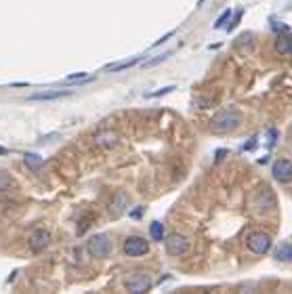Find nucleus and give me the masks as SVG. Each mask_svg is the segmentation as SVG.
<instances>
[{"label": "nucleus", "mask_w": 292, "mask_h": 294, "mask_svg": "<svg viewBox=\"0 0 292 294\" xmlns=\"http://www.w3.org/2000/svg\"><path fill=\"white\" fill-rule=\"evenodd\" d=\"M240 122H242V114L238 109H221L212 118V128L217 132H229V130L238 128Z\"/></svg>", "instance_id": "obj_1"}, {"label": "nucleus", "mask_w": 292, "mask_h": 294, "mask_svg": "<svg viewBox=\"0 0 292 294\" xmlns=\"http://www.w3.org/2000/svg\"><path fill=\"white\" fill-rule=\"evenodd\" d=\"M109 252H111V240H109V236L99 233V236L91 238V242H88V254H91L93 259H105Z\"/></svg>", "instance_id": "obj_2"}, {"label": "nucleus", "mask_w": 292, "mask_h": 294, "mask_svg": "<svg viewBox=\"0 0 292 294\" xmlns=\"http://www.w3.org/2000/svg\"><path fill=\"white\" fill-rule=\"evenodd\" d=\"M151 286H153V280H151L149 273H145V271L132 273V276H128V280H126V290H128V292H134V294L147 292Z\"/></svg>", "instance_id": "obj_3"}, {"label": "nucleus", "mask_w": 292, "mask_h": 294, "mask_svg": "<svg viewBox=\"0 0 292 294\" xmlns=\"http://www.w3.org/2000/svg\"><path fill=\"white\" fill-rule=\"evenodd\" d=\"M164 246H166V252L170 257H183L187 250H189V242L185 236L181 233H170L166 240H164Z\"/></svg>", "instance_id": "obj_4"}, {"label": "nucleus", "mask_w": 292, "mask_h": 294, "mask_svg": "<svg viewBox=\"0 0 292 294\" xmlns=\"http://www.w3.org/2000/svg\"><path fill=\"white\" fill-rule=\"evenodd\" d=\"M246 244H248V250L252 254H267L269 248H271V238H269L267 233H263V231H257L248 238Z\"/></svg>", "instance_id": "obj_5"}, {"label": "nucleus", "mask_w": 292, "mask_h": 294, "mask_svg": "<svg viewBox=\"0 0 292 294\" xmlns=\"http://www.w3.org/2000/svg\"><path fill=\"white\" fill-rule=\"evenodd\" d=\"M124 252H126L128 257H143V254L149 252V244H147L143 238H139V236L126 238V242H124Z\"/></svg>", "instance_id": "obj_6"}, {"label": "nucleus", "mask_w": 292, "mask_h": 294, "mask_svg": "<svg viewBox=\"0 0 292 294\" xmlns=\"http://www.w3.org/2000/svg\"><path fill=\"white\" fill-rule=\"evenodd\" d=\"M49 244H51V233L47 229H36L30 236V250L32 252H42Z\"/></svg>", "instance_id": "obj_7"}, {"label": "nucleus", "mask_w": 292, "mask_h": 294, "mask_svg": "<svg viewBox=\"0 0 292 294\" xmlns=\"http://www.w3.org/2000/svg\"><path fill=\"white\" fill-rule=\"evenodd\" d=\"M271 174L276 177V181H280V183H288V181H292V162L290 160H278V162H274Z\"/></svg>", "instance_id": "obj_8"}, {"label": "nucleus", "mask_w": 292, "mask_h": 294, "mask_svg": "<svg viewBox=\"0 0 292 294\" xmlns=\"http://www.w3.org/2000/svg\"><path fill=\"white\" fill-rule=\"evenodd\" d=\"M95 143L103 149H111L114 145H118V134L111 132V130H103V132H97L95 134Z\"/></svg>", "instance_id": "obj_9"}, {"label": "nucleus", "mask_w": 292, "mask_h": 294, "mask_svg": "<svg viewBox=\"0 0 292 294\" xmlns=\"http://www.w3.org/2000/svg\"><path fill=\"white\" fill-rule=\"evenodd\" d=\"M126 206H128V198H126V193H124V191H118L116 198L111 200V204H109V212L114 214V217H118V214H122V212L126 210Z\"/></svg>", "instance_id": "obj_10"}, {"label": "nucleus", "mask_w": 292, "mask_h": 294, "mask_svg": "<svg viewBox=\"0 0 292 294\" xmlns=\"http://www.w3.org/2000/svg\"><path fill=\"white\" fill-rule=\"evenodd\" d=\"M67 95H70V90H49V93H36L30 99L32 101H55V99H61Z\"/></svg>", "instance_id": "obj_11"}, {"label": "nucleus", "mask_w": 292, "mask_h": 294, "mask_svg": "<svg viewBox=\"0 0 292 294\" xmlns=\"http://www.w3.org/2000/svg\"><path fill=\"white\" fill-rule=\"evenodd\" d=\"M276 53L282 57L292 55V36H280L276 40Z\"/></svg>", "instance_id": "obj_12"}, {"label": "nucleus", "mask_w": 292, "mask_h": 294, "mask_svg": "<svg viewBox=\"0 0 292 294\" xmlns=\"http://www.w3.org/2000/svg\"><path fill=\"white\" fill-rule=\"evenodd\" d=\"M139 61H141V57H134L130 61H122V63H116V65H107L105 72H122V70H128V67H132V65H137Z\"/></svg>", "instance_id": "obj_13"}, {"label": "nucleus", "mask_w": 292, "mask_h": 294, "mask_svg": "<svg viewBox=\"0 0 292 294\" xmlns=\"http://www.w3.org/2000/svg\"><path fill=\"white\" fill-rule=\"evenodd\" d=\"M276 259H278V261H284V263L292 261V244H282L278 250H276Z\"/></svg>", "instance_id": "obj_14"}, {"label": "nucleus", "mask_w": 292, "mask_h": 294, "mask_svg": "<svg viewBox=\"0 0 292 294\" xmlns=\"http://www.w3.org/2000/svg\"><path fill=\"white\" fill-rule=\"evenodd\" d=\"M149 233H151V240H155V242H162L164 240V225L162 223H151V227H149Z\"/></svg>", "instance_id": "obj_15"}, {"label": "nucleus", "mask_w": 292, "mask_h": 294, "mask_svg": "<svg viewBox=\"0 0 292 294\" xmlns=\"http://www.w3.org/2000/svg\"><path fill=\"white\" fill-rule=\"evenodd\" d=\"M13 187H15V181L11 179V174L5 172V170H0V191H9Z\"/></svg>", "instance_id": "obj_16"}, {"label": "nucleus", "mask_w": 292, "mask_h": 294, "mask_svg": "<svg viewBox=\"0 0 292 294\" xmlns=\"http://www.w3.org/2000/svg\"><path fill=\"white\" fill-rule=\"evenodd\" d=\"M168 57H170L168 53H162V55H155L153 59L145 61V63H143V67H145V70H149V67H155V65H160V63H164V61H166Z\"/></svg>", "instance_id": "obj_17"}, {"label": "nucleus", "mask_w": 292, "mask_h": 294, "mask_svg": "<svg viewBox=\"0 0 292 294\" xmlns=\"http://www.w3.org/2000/svg\"><path fill=\"white\" fill-rule=\"evenodd\" d=\"M26 164H28L30 168H38V166L42 164V160H40V155H36V153H28V155H26Z\"/></svg>", "instance_id": "obj_18"}, {"label": "nucleus", "mask_w": 292, "mask_h": 294, "mask_svg": "<svg viewBox=\"0 0 292 294\" xmlns=\"http://www.w3.org/2000/svg\"><path fill=\"white\" fill-rule=\"evenodd\" d=\"M88 76L84 74V72H80V74H72V76H67L65 78V82H76V80H86Z\"/></svg>", "instance_id": "obj_19"}, {"label": "nucleus", "mask_w": 292, "mask_h": 294, "mask_svg": "<svg viewBox=\"0 0 292 294\" xmlns=\"http://www.w3.org/2000/svg\"><path fill=\"white\" fill-rule=\"evenodd\" d=\"M229 15H231V11H225V13H223V15H221V17L217 19V24H215V28H221V26H223V21H225V19H227Z\"/></svg>", "instance_id": "obj_20"}, {"label": "nucleus", "mask_w": 292, "mask_h": 294, "mask_svg": "<svg viewBox=\"0 0 292 294\" xmlns=\"http://www.w3.org/2000/svg\"><path fill=\"white\" fill-rule=\"evenodd\" d=\"M170 90H174V86H166V88H160L158 93H153V95H149V97H160V95H166V93H170Z\"/></svg>", "instance_id": "obj_21"}, {"label": "nucleus", "mask_w": 292, "mask_h": 294, "mask_svg": "<svg viewBox=\"0 0 292 294\" xmlns=\"http://www.w3.org/2000/svg\"><path fill=\"white\" fill-rule=\"evenodd\" d=\"M5 153H7V149H5V147H0V155H5Z\"/></svg>", "instance_id": "obj_22"}]
</instances>
